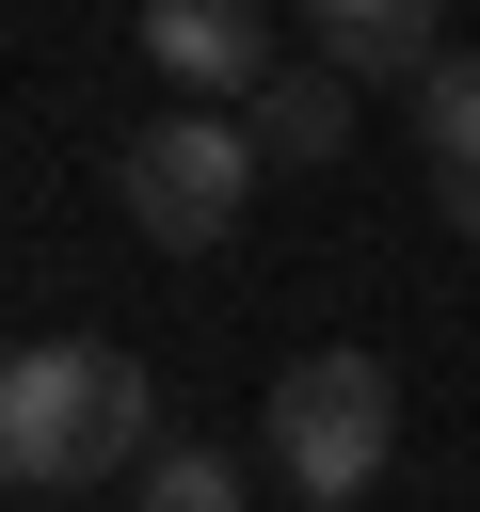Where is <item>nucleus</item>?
Returning <instances> with one entry per match:
<instances>
[{
	"instance_id": "obj_5",
	"label": "nucleus",
	"mask_w": 480,
	"mask_h": 512,
	"mask_svg": "<svg viewBox=\"0 0 480 512\" xmlns=\"http://www.w3.org/2000/svg\"><path fill=\"white\" fill-rule=\"evenodd\" d=\"M240 128H256V160L272 176H320V160H352V64H272L256 96H240Z\"/></svg>"
},
{
	"instance_id": "obj_6",
	"label": "nucleus",
	"mask_w": 480,
	"mask_h": 512,
	"mask_svg": "<svg viewBox=\"0 0 480 512\" xmlns=\"http://www.w3.org/2000/svg\"><path fill=\"white\" fill-rule=\"evenodd\" d=\"M304 32H320V64H352V80H432V64H448V16H432V0H304Z\"/></svg>"
},
{
	"instance_id": "obj_10",
	"label": "nucleus",
	"mask_w": 480,
	"mask_h": 512,
	"mask_svg": "<svg viewBox=\"0 0 480 512\" xmlns=\"http://www.w3.org/2000/svg\"><path fill=\"white\" fill-rule=\"evenodd\" d=\"M304 512H336V496H304Z\"/></svg>"
},
{
	"instance_id": "obj_7",
	"label": "nucleus",
	"mask_w": 480,
	"mask_h": 512,
	"mask_svg": "<svg viewBox=\"0 0 480 512\" xmlns=\"http://www.w3.org/2000/svg\"><path fill=\"white\" fill-rule=\"evenodd\" d=\"M128 512H256V496H240V464H224V448H176V432H160V464L128 480Z\"/></svg>"
},
{
	"instance_id": "obj_9",
	"label": "nucleus",
	"mask_w": 480,
	"mask_h": 512,
	"mask_svg": "<svg viewBox=\"0 0 480 512\" xmlns=\"http://www.w3.org/2000/svg\"><path fill=\"white\" fill-rule=\"evenodd\" d=\"M432 208H448V224H464V240H480V176H432Z\"/></svg>"
},
{
	"instance_id": "obj_1",
	"label": "nucleus",
	"mask_w": 480,
	"mask_h": 512,
	"mask_svg": "<svg viewBox=\"0 0 480 512\" xmlns=\"http://www.w3.org/2000/svg\"><path fill=\"white\" fill-rule=\"evenodd\" d=\"M0 464L32 496H96V480H144L160 464V384L96 336H32L0 368Z\"/></svg>"
},
{
	"instance_id": "obj_3",
	"label": "nucleus",
	"mask_w": 480,
	"mask_h": 512,
	"mask_svg": "<svg viewBox=\"0 0 480 512\" xmlns=\"http://www.w3.org/2000/svg\"><path fill=\"white\" fill-rule=\"evenodd\" d=\"M384 448H400V368L384 352H304V368H272V464H288V496H368L384 480Z\"/></svg>"
},
{
	"instance_id": "obj_8",
	"label": "nucleus",
	"mask_w": 480,
	"mask_h": 512,
	"mask_svg": "<svg viewBox=\"0 0 480 512\" xmlns=\"http://www.w3.org/2000/svg\"><path fill=\"white\" fill-rule=\"evenodd\" d=\"M416 144H432V176H480V64L464 48L416 80Z\"/></svg>"
},
{
	"instance_id": "obj_4",
	"label": "nucleus",
	"mask_w": 480,
	"mask_h": 512,
	"mask_svg": "<svg viewBox=\"0 0 480 512\" xmlns=\"http://www.w3.org/2000/svg\"><path fill=\"white\" fill-rule=\"evenodd\" d=\"M144 64H160L176 96H224V112H240V96L272 80V16H256V0H144Z\"/></svg>"
},
{
	"instance_id": "obj_2",
	"label": "nucleus",
	"mask_w": 480,
	"mask_h": 512,
	"mask_svg": "<svg viewBox=\"0 0 480 512\" xmlns=\"http://www.w3.org/2000/svg\"><path fill=\"white\" fill-rule=\"evenodd\" d=\"M256 176H272V160H256V128H240L224 96H176L160 128L112 144V208H128L160 256H224V224L256 208Z\"/></svg>"
}]
</instances>
